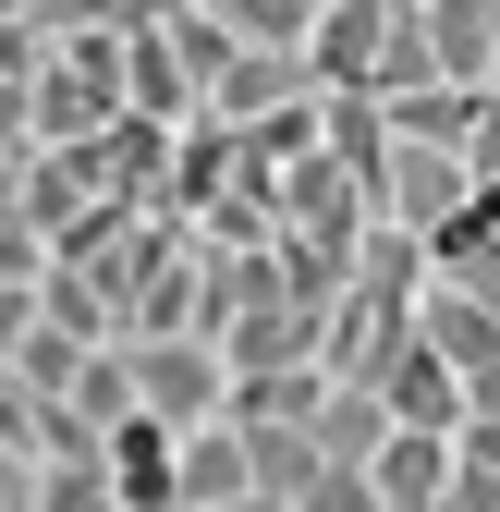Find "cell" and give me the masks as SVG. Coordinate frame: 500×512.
I'll return each instance as SVG.
<instances>
[{
	"label": "cell",
	"mask_w": 500,
	"mask_h": 512,
	"mask_svg": "<svg viewBox=\"0 0 500 512\" xmlns=\"http://www.w3.org/2000/svg\"><path fill=\"white\" fill-rule=\"evenodd\" d=\"M122 378H135V415H159L171 439L220 427V403H232V378H220L208 342H122Z\"/></svg>",
	"instance_id": "6da1fadb"
},
{
	"label": "cell",
	"mask_w": 500,
	"mask_h": 512,
	"mask_svg": "<svg viewBox=\"0 0 500 512\" xmlns=\"http://www.w3.org/2000/svg\"><path fill=\"white\" fill-rule=\"evenodd\" d=\"M354 391H379V415H391V427H427V439H452V427H464V378H452L440 354H427L415 330H403L379 366H366Z\"/></svg>",
	"instance_id": "7a4b0ae2"
},
{
	"label": "cell",
	"mask_w": 500,
	"mask_h": 512,
	"mask_svg": "<svg viewBox=\"0 0 500 512\" xmlns=\"http://www.w3.org/2000/svg\"><path fill=\"white\" fill-rule=\"evenodd\" d=\"M379 37H391V0H318V25H305V86L318 98H366Z\"/></svg>",
	"instance_id": "3957f363"
},
{
	"label": "cell",
	"mask_w": 500,
	"mask_h": 512,
	"mask_svg": "<svg viewBox=\"0 0 500 512\" xmlns=\"http://www.w3.org/2000/svg\"><path fill=\"white\" fill-rule=\"evenodd\" d=\"M452 208H464V159H452V147H391V159H379V220H391V232L427 244Z\"/></svg>",
	"instance_id": "277c9868"
},
{
	"label": "cell",
	"mask_w": 500,
	"mask_h": 512,
	"mask_svg": "<svg viewBox=\"0 0 500 512\" xmlns=\"http://www.w3.org/2000/svg\"><path fill=\"white\" fill-rule=\"evenodd\" d=\"M98 476H110V512H171V427L159 415H122L98 439Z\"/></svg>",
	"instance_id": "5b68a950"
},
{
	"label": "cell",
	"mask_w": 500,
	"mask_h": 512,
	"mask_svg": "<svg viewBox=\"0 0 500 512\" xmlns=\"http://www.w3.org/2000/svg\"><path fill=\"white\" fill-rule=\"evenodd\" d=\"M293 98H318L293 49H232V74L208 86V122H232V135H244V122H269V110H293Z\"/></svg>",
	"instance_id": "8992f818"
},
{
	"label": "cell",
	"mask_w": 500,
	"mask_h": 512,
	"mask_svg": "<svg viewBox=\"0 0 500 512\" xmlns=\"http://www.w3.org/2000/svg\"><path fill=\"white\" fill-rule=\"evenodd\" d=\"M366 488H379V512H427V500H452V439L391 427L379 452H366Z\"/></svg>",
	"instance_id": "52a82bcc"
},
{
	"label": "cell",
	"mask_w": 500,
	"mask_h": 512,
	"mask_svg": "<svg viewBox=\"0 0 500 512\" xmlns=\"http://www.w3.org/2000/svg\"><path fill=\"white\" fill-rule=\"evenodd\" d=\"M403 330H415L427 354H440L452 378H476V366H500V330H488V317H476V293H464V281H427V293H415V317H403Z\"/></svg>",
	"instance_id": "ba28073f"
},
{
	"label": "cell",
	"mask_w": 500,
	"mask_h": 512,
	"mask_svg": "<svg viewBox=\"0 0 500 512\" xmlns=\"http://www.w3.org/2000/svg\"><path fill=\"white\" fill-rule=\"evenodd\" d=\"M415 25H427V61H440V86L488 98V25H500V0H415Z\"/></svg>",
	"instance_id": "9c48e42d"
},
{
	"label": "cell",
	"mask_w": 500,
	"mask_h": 512,
	"mask_svg": "<svg viewBox=\"0 0 500 512\" xmlns=\"http://www.w3.org/2000/svg\"><path fill=\"white\" fill-rule=\"evenodd\" d=\"M244 500V439L232 427H183L171 439V512H220Z\"/></svg>",
	"instance_id": "30bf717a"
},
{
	"label": "cell",
	"mask_w": 500,
	"mask_h": 512,
	"mask_svg": "<svg viewBox=\"0 0 500 512\" xmlns=\"http://www.w3.org/2000/svg\"><path fill=\"white\" fill-rule=\"evenodd\" d=\"M220 427H232V415H220ZM232 439H244V488H257V500H281V512H293L305 488L330 476V464H318V439H305V427H232Z\"/></svg>",
	"instance_id": "8fae6325"
},
{
	"label": "cell",
	"mask_w": 500,
	"mask_h": 512,
	"mask_svg": "<svg viewBox=\"0 0 500 512\" xmlns=\"http://www.w3.org/2000/svg\"><path fill=\"white\" fill-rule=\"evenodd\" d=\"M305 439H318V464H330V476H366V452L391 439V415H379V391H342V378H330L318 415H305Z\"/></svg>",
	"instance_id": "7c38bea8"
},
{
	"label": "cell",
	"mask_w": 500,
	"mask_h": 512,
	"mask_svg": "<svg viewBox=\"0 0 500 512\" xmlns=\"http://www.w3.org/2000/svg\"><path fill=\"white\" fill-rule=\"evenodd\" d=\"M122 110H135V122H171V135L196 122V86H183V61L159 37H122Z\"/></svg>",
	"instance_id": "4fadbf2b"
},
{
	"label": "cell",
	"mask_w": 500,
	"mask_h": 512,
	"mask_svg": "<svg viewBox=\"0 0 500 512\" xmlns=\"http://www.w3.org/2000/svg\"><path fill=\"white\" fill-rule=\"evenodd\" d=\"M159 49L183 61V86H196V110H208V86L232 74V25H220V13H171V25H159Z\"/></svg>",
	"instance_id": "5bb4252c"
},
{
	"label": "cell",
	"mask_w": 500,
	"mask_h": 512,
	"mask_svg": "<svg viewBox=\"0 0 500 512\" xmlns=\"http://www.w3.org/2000/svg\"><path fill=\"white\" fill-rule=\"evenodd\" d=\"M232 49H293L305 61V25H318V0H220Z\"/></svg>",
	"instance_id": "9a60e30c"
},
{
	"label": "cell",
	"mask_w": 500,
	"mask_h": 512,
	"mask_svg": "<svg viewBox=\"0 0 500 512\" xmlns=\"http://www.w3.org/2000/svg\"><path fill=\"white\" fill-rule=\"evenodd\" d=\"M25 512H110V476H98V452H86V464H37Z\"/></svg>",
	"instance_id": "2e32d148"
},
{
	"label": "cell",
	"mask_w": 500,
	"mask_h": 512,
	"mask_svg": "<svg viewBox=\"0 0 500 512\" xmlns=\"http://www.w3.org/2000/svg\"><path fill=\"white\" fill-rule=\"evenodd\" d=\"M452 476L500 488V415H464V427H452Z\"/></svg>",
	"instance_id": "e0dca14e"
},
{
	"label": "cell",
	"mask_w": 500,
	"mask_h": 512,
	"mask_svg": "<svg viewBox=\"0 0 500 512\" xmlns=\"http://www.w3.org/2000/svg\"><path fill=\"white\" fill-rule=\"evenodd\" d=\"M464 183H500V98H476L464 122Z\"/></svg>",
	"instance_id": "ac0fdd59"
},
{
	"label": "cell",
	"mask_w": 500,
	"mask_h": 512,
	"mask_svg": "<svg viewBox=\"0 0 500 512\" xmlns=\"http://www.w3.org/2000/svg\"><path fill=\"white\" fill-rule=\"evenodd\" d=\"M293 512H379V488H366V476H318Z\"/></svg>",
	"instance_id": "d6986e66"
},
{
	"label": "cell",
	"mask_w": 500,
	"mask_h": 512,
	"mask_svg": "<svg viewBox=\"0 0 500 512\" xmlns=\"http://www.w3.org/2000/svg\"><path fill=\"white\" fill-rule=\"evenodd\" d=\"M464 415H500V366H476V378H464Z\"/></svg>",
	"instance_id": "ffe728a7"
},
{
	"label": "cell",
	"mask_w": 500,
	"mask_h": 512,
	"mask_svg": "<svg viewBox=\"0 0 500 512\" xmlns=\"http://www.w3.org/2000/svg\"><path fill=\"white\" fill-rule=\"evenodd\" d=\"M464 293H476V317H488V330H500V269H476Z\"/></svg>",
	"instance_id": "44dd1931"
},
{
	"label": "cell",
	"mask_w": 500,
	"mask_h": 512,
	"mask_svg": "<svg viewBox=\"0 0 500 512\" xmlns=\"http://www.w3.org/2000/svg\"><path fill=\"white\" fill-rule=\"evenodd\" d=\"M220 512H281V500H257V488H244V500H220Z\"/></svg>",
	"instance_id": "7402d4cb"
},
{
	"label": "cell",
	"mask_w": 500,
	"mask_h": 512,
	"mask_svg": "<svg viewBox=\"0 0 500 512\" xmlns=\"http://www.w3.org/2000/svg\"><path fill=\"white\" fill-rule=\"evenodd\" d=\"M427 512H464V500H427Z\"/></svg>",
	"instance_id": "603a6c76"
},
{
	"label": "cell",
	"mask_w": 500,
	"mask_h": 512,
	"mask_svg": "<svg viewBox=\"0 0 500 512\" xmlns=\"http://www.w3.org/2000/svg\"><path fill=\"white\" fill-rule=\"evenodd\" d=\"M391 13H415V0H391Z\"/></svg>",
	"instance_id": "cb8c5ba5"
}]
</instances>
